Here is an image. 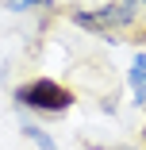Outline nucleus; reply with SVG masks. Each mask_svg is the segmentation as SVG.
<instances>
[{
  "label": "nucleus",
  "mask_w": 146,
  "mask_h": 150,
  "mask_svg": "<svg viewBox=\"0 0 146 150\" xmlns=\"http://www.w3.org/2000/svg\"><path fill=\"white\" fill-rule=\"evenodd\" d=\"M16 100L23 104V108H35V112H66L69 104H73V96L66 93L58 81H50V77H39V81H31V85H19L16 88Z\"/></svg>",
  "instance_id": "1"
},
{
  "label": "nucleus",
  "mask_w": 146,
  "mask_h": 150,
  "mask_svg": "<svg viewBox=\"0 0 146 150\" xmlns=\"http://www.w3.org/2000/svg\"><path fill=\"white\" fill-rule=\"evenodd\" d=\"M131 19H135V0H127V4H108V8H96V12H73V23L89 27V31H104L111 23H131Z\"/></svg>",
  "instance_id": "2"
},
{
  "label": "nucleus",
  "mask_w": 146,
  "mask_h": 150,
  "mask_svg": "<svg viewBox=\"0 0 146 150\" xmlns=\"http://www.w3.org/2000/svg\"><path fill=\"white\" fill-rule=\"evenodd\" d=\"M131 88H135V104H146V54H138L131 66Z\"/></svg>",
  "instance_id": "3"
},
{
  "label": "nucleus",
  "mask_w": 146,
  "mask_h": 150,
  "mask_svg": "<svg viewBox=\"0 0 146 150\" xmlns=\"http://www.w3.org/2000/svg\"><path fill=\"white\" fill-rule=\"evenodd\" d=\"M23 131H27V139H35V146H39V150H58V146H54V139H50V131H42V127H31V123H27Z\"/></svg>",
  "instance_id": "4"
},
{
  "label": "nucleus",
  "mask_w": 146,
  "mask_h": 150,
  "mask_svg": "<svg viewBox=\"0 0 146 150\" xmlns=\"http://www.w3.org/2000/svg\"><path fill=\"white\" fill-rule=\"evenodd\" d=\"M35 4H42V8H50L54 0H4V8H8V12H27V8H35Z\"/></svg>",
  "instance_id": "5"
}]
</instances>
